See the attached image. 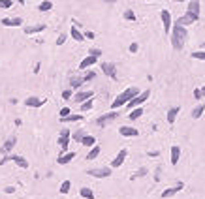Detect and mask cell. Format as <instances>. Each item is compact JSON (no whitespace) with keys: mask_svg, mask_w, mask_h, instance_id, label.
<instances>
[{"mask_svg":"<svg viewBox=\"0 0 205 199\" xmlns=\"http://www.w3.org/2000/svg\"><path fill=\"white\" fill-rule=\"evenodd\" d=\"M102 72H104L107 77H113V79L117 77V70H115V66H113L111 62H104V64H102Z\"/></svg>","mask_w":205,"mask_h":199,"instance_id":"9","label":"cell"},{"mask_svg":"<svg viewBox=\"0 0 205 199\" xmlns=\"http://www.w3.org/2000/svg\"><path fill=\"white\" fill-rule=\"evenodd\" d=\"M62 98H64V100L72 98V90H70V88H68V90H64V92H62Z\"/></svg>","mask_w":205,"mask_h":199,"instance_id":"42","label":"cell"},{"mask_svg":"<svg viewBox=\"0 0 205 199\" xmlns=\"http://www.w3.org/2000/svg\"><path fill=\"white\" fill-rule=\"evenodd\" d=\"M137 49H139L137 43H132V45H130V53H137Z\"/></svg>","mask_w":205,"mask_h":199,"instance_id":"44","label":"cell"},{"mask_svg":"<svg viewBox=\"0 0 205 199\" xmlns=\"http://www.w3.org/2000/svg\"><path fill=\"white\" fill-rule=\"evenodd\" d=\"M6 162H15L19 167H23V169L28 167V162H27L25 158H21V156H8V158H2V160H0V163H6Z\"/></svg>","mask_w":205,"mask_h":199,"instance_id":"5","label":"cell"},{"mask_svg":"<svg viewBox=\"0 0 205 199\" xmlns=\"http://www.w3.org/2000/svg\"><path fill=\"white\" fill-rule=\"evenodd\" d=\"M79 85H81L79 79H73V81H72V86H79Z\"/></svg>","mask_w":205,"mask_h":199,"instance_id":"47","label":"cell"},{"mask_svg":"<svg viewBox=\"0 0 205 199\" xmlns=\"http://www.w3.org/2000/svg\"><path fill=\"white\" fill-rule=\"evenodd\" d=\"M85 38H87V40H94V32H85Z\"/></svg>","mask_w":205,"mask_h":199,"instance_id":"46","label":"cell"},{"mask_svg":"<svg viewBox=\"0 0 205 199\" xmlns=\"http://www.w3.org/2000/svg\"><path fill=\"white\" fill-rule=\"evenodd\" d=\"M13 145H15V137H9V139L4 143V147L0 148V154H6V152H9V150L13 148Z\"/></svg>","mask_w":205,"mask_h":199,"instance_id":"16","label":"cell"},{"mask_svg":"<svg viewBox=\"0 0 205 199\" xmlns=\"http://www.w3.org/2000/svg\"><path fill=\"white\" fill-rule=\"evenodd\" d=\"M94 143H96V141H94L92 135H85L83 141H81V145H83V147H94Z\"/></svg>","mask_w":205,"mask_h":199,"instance_id":"26","label":"cell"},{"mask_svg":"<svg viewBox=\"0 0 205 199\" xmlns=\"http://www.w3.org/2000/svg\"><path fill=\"white\" fill-rule=\"evenodd\" d=\"M79 195L85 197V199H94V194H92L90 188H81V190H79Z\"/></svg>","mask_w":205,"mask_h":199,"instance_id":"24","label":"cell"},{"mask_svg":"<svg viewBox=\"0 0 205 199\" xmlns=\"http://www.w3.org/2000/svg\"><path fill=\"white\" fill-rule=\"evenodd\" d=\"M12 0H0V8H12Z\"/></svg>","mask_w":205,"mask_h":199,"instance_id":"38","label":"cell"},{"mask_svg":"<svg viewBox=\"0 0 205 199\" xmlns=\"http://www.w3.org/2000/svg\"><path fill=\"white\" fill-rule=\"evenodd\" d=\"M92 98V90H81L73 96V102H77V103H85V102H89V100Z\"/></svg>","mask_w":205,"mask_h":199,"instance_id":"7","label":"cell"},{"mask_svg":"<svg viewBox=\"0 0 205 199\" xmlns=\"http://www.w3.org/2000/svg\"><path fill=\"white\" fill-rule=\"evenodd\" d=\"M139 94V88H136V86H132V88H128V90H124L118 98H115L113 100V109H117V107H121V105H124V103H130L134 98H137Z\"/></svg>","mask_w":205,"mask_h":199,"instance_id":"2","label":"cell"},{"mask_svg":"<svg viewBox=\"0 0 205 199\" xmlns=\"http://www.w3.org/2000/svg\"><path fill=\"white\" fill-rule=\"evenodd\" d=\"M200 17H196V15H190V13H186L185 17H181L179 21H177V25H181V26H185V25H190V23H194V21H198Z\"/></svg>","mask_w":205,"mask_h":199,"instance_id":"12","label":"cell"},{"mask_svg":"<svg viewBox=\"0 0 205 199\" xmlns=\"http://www.w3.org/2000/svg\"><path fill=\"white\" fill-rule=\"evenodd\" d=\"M118 117V113H107V115H104V117H98V120H96V124H98V128H104L107 122H111V120H115Z\"/></svg>","mask_w":205,"mask_h":199,"instance_id":"6","label":"cell"},{"mask_svg":"<svg viewBox=\"0 0 205 199\" xmlns=\"http://www.w3.org/2000/svg\"><path fill=\"white\" fill-rule=\"evenodd\" d=\"M25 103H27L28 107H40L41 103H44V100H38V98H27V100H25Z\"/></svg>","mask_w":205,"mask_h":199,"instance_id":"18","label":"cell"},{"mask_svg":"<svg viewBox=\"0 0 205 199\" xmlns=\"http://www.w3.org/2000/svg\"><path fill=\"white\" fill-rule=\"evenodd\" d=\"M162 21H164V32L168 34V32L171 30V15H169V12L168 9H162Z\"/></svg>","mask_w":205,"mask_h":199,"instance_id":"10","label":"cell"},{"mask_svg":"<svg viewBox=\"0 0 205 199\" xmlns=\"http://www.w3.org/2000/svg\"><path fill=\"white\" fill-rule=\"evenodd\" d=\"M194 98H196V100L201 98V90H200V88H196V90H194Z\"/></svg>","mask_w":205,"mask_h":199,"instance_id":"45","label":"cell"},{"mask_svg":"<svg viewBox=\"0 0 205 199\" xmlns=\"http://www.w3.org/2000/svg\"><path fill=\"white\" fill-rule=\"evenodd\" d=\"M145 173H147V169L143 167V169H139V171H137V173H136V175L132 176V179H137V176H145Z\"/></svg>","mask_w":205,"mask_h":199,"instance_id":"40","label":"cell"},{"mask_svg":"<svg viewBox=\"0 0 205 199\" xmlns=\"http://www.w3.org/2000/svg\"><path fill=\"white\" fill-rule=\"evenodd\" d=\"M90 107H92V98L89 100V102H85V103H81V113H83V111H89Z\"/></svg>","mask_w":205,"mask_h":199,"instance_id":"33","label":"cell"},{"mask_svg":"<svg viewBox=\"0 0 205 199\" xmlns=\"http://www.w3.org/2000/svg\"><path fill=\"white\" fill-rule=\"evenodd\" d=\"M181 111V107H173V109H169V113H168V122L169 124H173L175 122V118H177V113Z\"/></svg>","mask_w":205,"mask_h":199,"instance_id":"17","label":"cell"},{"mask_svg":"<svg viewBox=\"0 0 205 199\" xmlns=\"http://www.w3.org/2000/svg\"><path fill=\"white\" fill-rule=\"evenodd\" d=\"M179 156H181V148L173 147V148H171V163H173V165L179 162Z\"/></svg>","mask_w":205,"mask_h":199,"instance_id":"23","label":"cell"},{"mask_svg":"<svg viewBox=\"0 0 205 199\" xmlns=\"http://www.w3.org/2000/svg\"><path fill=\"white\" fill-rule=\"evenodd\" d=\"M70 36L75 40V41H83L85 38H83V34H81V32L77 30V26H72V30H70Z\"/></svg>","mask_w":205,"mask_h":199,"instance_id":"19","label":"cell"},{"mask_svg":"<svg viewBox=\"0 0 205 199\" xmlns=\"http://www.w3.org/2000/svg\"><path fill=\"white\" fill-rule=\"evenodd\" d=\"M73 156H75V152H68V154H62V156H60V158H58L57 162H58L60 165H64V163L72 162V158H73Z\"/></svg>","mask_w":205,"mask_h":199,"instance_id":"21","label":"cell"},{"mask_svg":"<svg viewBox=\"0 0 205 199\" xmlns=\"http://www.w3.org/2000/svg\"><path fill=\"white\" fill-rule=\"evenodd\" d=\"M186 36L188 32L185 30V26L181 25H173V34H171V45H173V49H182V45H185L186 41Z\"/></svg>","mask_w":205,"mask_h":199,"instance_id":"1","label":"cell"},{"mask_svg":"<svg viewBox=\"0 0 205 199\" xmlns=\"http://www.w3.org/2000/svg\"><path fill=\"white\" fill-rule=\"evenodd\" d=\"M128 156V150L126 148H122L121 152H118L117 154V158L113 160V167H121V165H122V162H124V158Z\"/></svg>","mask_w":205,"mask_h":199,"instance_id":"11","label":"cell"},{"mask_svg":"<svg viewBox=\"0 0 205 199\" xmlns=\"http://www.w3.org/2000/svg\"><path fill=\"white\" fill-rule=\"evenodd\" d=\"M149 96H150V90H143V92L139 94L137 98H134L132 102L128 103V109H132V107H136V105H139V103H143V102H145V100H147Z\"/></svg>","mask_w":205,"mask_h":199,"instance_id":"8","label":"cell"},{"mask_svg":"<svg viewBox=\"0 0 205 199\" xmlns=\"http://www.w3.org/2000/svg\"><path fill=\"white\" fill-rule=\"evenodd\" d=\"M124 17H126L128 21H136V15H134V12H132V9H128V12H124Z\"/></svg>","mask_w":205,"mask_h":199,"instance_id":"35","label":"cell"},{"mask_svg":"<svg viewBox=\"0 0 205 199\" xmlns=\"http://www.w3.org/2000/svg\"><path fill=\"white\" fill-rule=\"evenodd\" d=\"M70 188H72V182H70V180H64V182L60 184V194H68Z\"/></svg>","mask_w":205,"mask_h":199,"instance_id":"30","label":"cell"},{"mask_svg":"<svg viewBox=\"0 0 205 199\" xmlns=\"http://www.w3.org/2000/svg\"><path fill=\"white\" fill-rule=\"evenodd\" d=\"M201 94H203V96H205V86H203V88H201Z\"/></svg>","mask_w":205,"mask_h":199,"instance_id":"48","label":"cell"},{"mask_svg":"<svg viewBox=\"0 0 205 199\" xmlns=\"http://www.w3.org/2000/svg\"><path fill=\"white\" fill-rule=\"evenodd\" d=\"M2 25L4 26H21L23 25V19H19V17H15V19H2Z\"/></svg>","mask_w":205,"mask_h":199,"instance_id":"14","label":"cell"},{"mask_svg":"<svg viewBox=\"0 0 205 199\" xmlns=\"http://www.w3.org/2000/svg\"><path fill=\"white\" fill-rule=\"evenodd\" d=\"M192 57H194V58H201V60H205V53H203V51H196V53H192Z\"/></svg>","mask_w":205,"mask_h":199,"instance_id":"37","label":"cell"},{"mask_svg":"<svg viewBox=\"0 0 205 199\" xmlns=\"http://www.w3.org/2000/svg\"><path fill=\"white\" fill-rule=\"evenodd\" d=\"M85 135H87V134H85V131H83V130H79V131H75V134H73V137H75V141H79V143L83 141V137H85Z\"/></svg>","mask_w":205,"mask_h":199,"instance_id":"34","label":"cell"},{"mask_svg":"<svg viewBox=\"0 0 205 199\" xmlns=\"http://www.w3.org/2000/svg\"><path fill=\"white\" fill-rule=\"evenodd\" d=\"M64 41H66V34H62V36H60V38L57 40V45H62Z\"/></svg>","mask_w":205,"mask_h":199,"instance_id":"43","label":"cell"},{"mask_svg":"<svg viewBox=\"0 0 205 199\" xmlns=\"http://www.w3.org/2000/svg\"><path fill=\"white\" fill-rule=\"evenodd\" d=\"M44 28H45V25H36V26H27L25 32L27 34H34V32H41Z\"/></svg>","mask_w":205,"mask_h":199,"instance_id":"25","label":"cell"},{"mask_svg":"<svg viewBox=\"0 0 205 199\" xmlns=\"http://www.w3.org/2000/svg\"><path fill=\"white\" fill-rule=\"evenodd\" d=\"M203 111H205V105H198V107L192 111V117H194V118H200V117L203 115Z\"/></svg>","mask_w":205,"mask_h":199,"instance_id":"29","label":"cell"},{"mask_svg":"<svg viewBox=\"0 0 205 199\" xmlns=\"http://www.w3.org/2000/svg\"><path fill=\"white\" fill-rule=\"evenodd\" d=\"M90 79H94V72H89L87 75L83 77V81H90Z\"/></svg>","mask_w":205,"mask_h":199,"instance_id":"41","label":"cell"},{"mask_svg":"<svg viewBox=\"0 0 205 199\" xmlns=\"http://www.w3.org/2000/svg\"><path fill=\"white\" fill-rule=\"evenodd\" d=\"M68 141H70V130L68 128H62L60 130V135H58V145L62 147V150L68 148Z\"/></svg>","mask_w":205,"mask_h":199,"instance_id":"4","label":"cell"},{"mask_svg":"<svg viewBox=\"0 0 205 199\" xmlns=\"http://www.w3.org/2000/svg\"><path fill=\"white\" fill-rule=\"evenodd\" d=\"M83 118V115H70L68 118H60L62 122H79V120Z\"/></svg>","mask_w":205,"mask_h":199,"instance_id":"28","label":"cell"},{"mask_svg":"<svg viewBox=\"0 0 205 199\" xmlns=\"http://www.w3.org/2000/svg\"><path fill=\"white\" fill-rule=\"evenodd\" d=\"M98 154H100V145H98V147H92V150L89 152V156H87V160H94Z\"/></svg>","mask_w":205,"mask_h":199,"instance_id":"31","label":"cell"},{"mask_svg":"<svg viewBox=\"0 0 205 199\" xmlns=\"http://www.w3.org/2000/svg\"><path fill=\"white\" fill-rule=\"evenodd\" d=\"M186 13H190V15H196V17H200V2H188V12Z\"/></svg>","mask_w":205,"mask_h":199,"instance_id":"13","label":"cell"},{"mask_svg":"<svg viewBox=\"0 0 205 199\" xmlns=\"http://www.w3.org/2000/svg\"><path fill=\"white\" fill-rule=\"evenodd\" d=\"M68 117H70V109H68V107L60 109V118H68Z\"/></svg>","mask_w":205,"mask_h":199,"instance_id":"36","label":"cell"},{"mask_svg":"<svg viewBox=\"0 0 205 199\" xmlns=\"http://www.w3.org/2000/svg\"><path fill=\"white\" fill-rule=\"evenodd\" d=\"M90 176H96V179H107L111 175V169L109 167H98V169H90L89 171Z\"/></svg>","mask_w":205,"mask_h":199,"instance_id":"3","label":"cell"},{"mask_svg":"<svg viewBox=\"0 0 205 199\" xmlns=\"http://www.w3.org/2000/svg\"><path fill=\"white\" fill-rule=\"evenodd\" d=\"M96 60H98L96 57H90V54H89V57H87V58H85V60H83V62L79 64V68H89V66L96 64Z\"/></svg>","mask_w":205,"mask_h":199,"instance_id":"20","label":"cell"},{"mask_svg":"<svg viewBox=\"0 0 205 199\" xmlns=\"http://www.w3.org/2000/svg\"><path fill=\"white\" fill-rule=\"evenodd\" d=\"M89 53H90V57H96V58H98L100 54H102V51H100V49H90Z\"/></svg>","mask_w":205,"mask_h":199,"instance_id":"39","label":"cell"},{"mask_svg":"<svg viewBox=\"0 0 205 199\" xmlns=\"http://www.w3.org/2000/svg\"><path fill=\"white\" fill-rule=\"evenodd\" d=\"M118 131H121V135H126V137H136L137 135V130L136 128H126V126H122V128H118Z\"/></svg>","mask_w":205,"mask_h":199,"instance_id":"15","label":"cell"},{"mask_svg":"<svg viewBox=\"0 0 205 199\" xmlns=\"http://www.w3.org/2000/svg\"><path fill=\"white\" fill-rule=\"evenodd\" d=\"M141 115H143V109H139V107H137V109H134V111L130 113V118H132V120H137Z\"/></svg>","mask_w":205,"mask_h":199,"instance_id":"32","label":"cell"},{"mask_svg":"<svg viewBox=\"0 0 205 199\" xmlns=\"http://www.w3.org/2000/svg\"><path fill=\"white\" fill-rule=\"evenodd\" d=\"M51 8H53V2H49V0H45V2H40V4H38V9H40V12H49Z\"/></svg>","mask_w":205,"mask_h":199,"instance_id":"27","label":"cell"},{"mask_svg":"<svg viewBox=\"0 0 205 199\" xmlns=\"http://www.w3.org/2000/svg\"><path fill=\"white\" fill-rule=\"evenodd\" d=\"M181 188H182V184H179L177 188H168L166 192H162V197H171V195H175V194L181 190Z\"/></svg>","mask_w":205,"mask_h":199,"instance_id":"22","label":"cell"}]
</instances>
